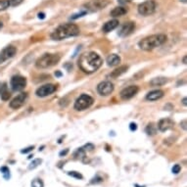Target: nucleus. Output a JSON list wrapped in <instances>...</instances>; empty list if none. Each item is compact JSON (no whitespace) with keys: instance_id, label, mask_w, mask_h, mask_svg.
Masks as SVG:
<instances>
[{"instance_id":"nucleus-1","label":"nucleus","mask_w":187,"mask_h":187,"mask_svg":"<svg viewBox=\"0 0 187 187\" xmlns=\"http://www.w3.org/2000/svg\"><path fill=\"white\" fill-rule=\"evenodd\" d=\"M103 61L101 57L95 52L84 53L78 59V67L85 73H92L96 72L102 66Z\"/></svg>"},{"instance_id":"nucleus-2","label":"nucleus","mask_w":187,"mask_h":187,"mask_svg":"<svg viewBox=\"0 0 187 187\" xmlns=\"http://www.w3.org/2000/svg\"><path fill=\"white\" fill-rule=\"evenodd\" d=\"M79 28L77 26L76 24H64L59 26L56 29L54 32L51 33V38L53 40H63L69 37L77 36L79 34Z\"/></svg>"},{"instance_id":"nucleus-3","label":"nucleus","mask_w":187,"mask_h":187,"mask_svg":"<svg viewBox=\"0 0 187 187\" xmlns=\"http://www.w3.org/2000/svg\"><path fill=\"white\" fill-rule=\"evenodd\" d=\"M167 35L163 33L159 34H153L150 36H147L145 38L141 39L138 42V46L142 50L145 51H151L153 49L157 48L161 45H163L167 41Z\"/></svg>"},{"instance_id":"nucleus-4","label":"nucleus","mask_w":187,"mask_h":187,"mask_svg":"<svg viewBox=\"0 0 187 187\" xmlns=\"http://www.w3.org/2000/svg\"><path fill=\"white\" fill-rule=\"evenodd\" d=\"M60 56L58 54L45 53L39 57L35 62V67L37 69H48L57 65L60 61Z\"/></svg>"},{"instance_id":"nucleus-5","label":"nucleus","mask_w":187,"mask_h":187,"mask_svg":"<svg viewBox=\"0 0 187 187\" xmlns=\"http://www.w3.org/2000/svg\"><path fill=\"white\" fill-rule=\"evenodd\" d=\"M156 8H157V4H156L155 0H146L138 5L137 10L142 16H150L155 13Z\"/></svg>"},{"instance_id":"nucleus-6","label":"nucleus","mask_w":187,"mask_h":187,"mask_svg":"<svg viewBox=\"0 0 187 187\" xmlns=\"http://www.w3.org/2000/svg\"><path fill=\"white\" fill-rule=\"evenodd\" d=\"M93 102H94V100H93V98L91 96L87 94H82L76 100L73 107L77 111H84L86 109H88L89 107H91Z\"/></svg>"},{"instance_id":"nucleus-7","label":"nucleus","mask_w":187,"mask_h":187,"mask_svg":"<svg viewBox=\"0 0 187 187\" xmlns=\"http://www.w3.org/2000/svg\"><path fill=\"white\" fill-rule=\"evenodd\" d=\"M108 5L109 0H90L84 4V7L89 12H97L106 8Z\"/></svg>"},{"instance_id":"nucleus-8","label":"nucleus","mask_w":187,"mask_h":187,"mask_svg":"<svg viewBox=\"0 0 187 187\" xmlns=\"http://www.w3.org/2000/svg\"><path fill=\"white\" fill-rule=\"evenodd\" d=\"M10 85L14 91H21L27 85V78L21 76H14L11 78Z\"/></svg>"},{"instance_id":"nucleus-9","label":"nucleus","mask_w":187,"mask_h":187,"mask_svg":"<svg viewBox=\"0 0 187 187\" xmlns=\"http://www.w3.org/2000/svg\"><path fill=\"white\" fill-rule=\"evenodd\" d=\"M97 91L102 96H108L114 91V84L111 82H102L97 85Z\"/></svg>"},{"instance_id":"nucleus-10","label":"nucleus","mask_w":187,"mask_h":187,"mask_svg":"<svg viewBox=\"0 0 187 187\" xmlns=\"http://www.w3.org/2000/svg\"><path fill=\"white\" fill-rule=\"evenodd\" d=\"M57 89V86L54 84H44L37 88L35 91L36 96L38 97H46L48 95H51Z\"/></svg>"},{"instance_id":"nucleus-11","label":"nucleus","mask_w":187,"mask_h":187,"mask_svg":"<svg viewBox=\"0 0 187 187\" xmlns=\"http://www.w3.org/2000/svg\"><path fill=\"white\" fill-rule=\"evenodd\" d=\"M138 90H139L138 86L129 85V86L126 87V88H123L121 91V93H120L121 98L122 99V100H128V99L135 96L137 94V92H138Z\"/></svg>"},{"instance_id":"nucleus-12","label":"nucleus","mask_w":187,"mask_h":187,"mask_svg":"<svg viewBox=\"0 0 187 187\" xmlns=\"http://www.w3.org/2000/svg\"><path fill=\"white\" fill-rule=\"evenodd\" d=\"M16 52H17V49L14 46L9 45L7 47H5L3 50L0 52V64H2L5 61L11 59L12 57H14Z\"/></svg>"},{"instance_id":"nucleus-13","label":"nucleus","mask_w":187,"mask_h":187,"mask_svg":"<svg viewBox=\"0 0 187 187\" xmlns=\"http://www.w3.org/2000/svg\"><path fill=\"white\" fill-rule=\"evenodd\" d=\"M28 98V93L26 92H22L19 95H17L13 100L10 102V108L12 109H19L21 108L22 106L24 104Z\"/></svg>"},{"instance_id":"nucleus-14","label":"nucleus","mask_w":187,"mask_h":187,"mask_svg":"<svg viewBox=\"0 0 187 187\" xmlns=\"http://www.w3.org/2000/svg\"><path fill=\"white\" fill-rule=\"evenodd\" d=\"M135 29V23L133 22H127L123 24L121 29L119 30V35L121 37H127L131 34Z\"/></svg>"},{"instance_id":"nucleus-15","label":"nucleus","mask_w":187,"mask_h":187,"mask_svg":"<svg viewBox=\"0 0 187 187\" xmlns=\"http://www.w3.org/2000/svg\"><path fill=\"white\" fill-rule=\"evenodd\" d=\"M174 127V122L170 119V118H165V119L160 120V122H158V128L161 132H165L167 131V130L171 129Z\"/></svg>"},{"instance_id":"nucleus-16","label":"nucleus","mask_w":187,"mask_h":187,"mask_svg":"<svg viewBox=\"0 0 187 187\" xmlns=\"http://www.w3.org/2000/svg\"><path fill=\"white\" fill-rule=\"evenodd\" d=\"M119 21L118 20H111V21H108V22H106L105 24H104V26L102 27V30L104 33H110V32H112V30H114L115 29H117L118 28V26H119Z\"/></svg>"},{"instance_id":"nucleus-17","label":"nucleus","mask_w":187,"mask_h":187,"mask_svg":"<svg viewBox=\"0 0 187 187\" xmlns=\"http://www.w3.org/2000/svg\"><path fill=\"white\" fill-rule=\"evenodd\" d=\"M164 97V91L163 90H153L149 92L146 95V99L148 101H156Z\"/></svg>"},{"instance_id":"nucleus-18","label":"nucleus","mask_w":187,"mask_h":187,"mask_svg":"<svg viewBox=\"0 0 187 187\" xmlns=\"http://www.w3.org/2000/svg\"><path fill=\"white\" fill-rule=\"evenodd\" d=\"M106 62H107L108 66L110 67H116L118 65H120L121 63V57L119 55L117 54H111L109 55L107 57V60H106Z\"/></svg>"},{"instance_id":"nucleus-19","label":"nucleus","mask_w":187,"mask_h":187,"mask_svg":"<svg viewBox=\"0 0 187 187\" xmlns=\"http://www.w3.org/2000/svg\"><path fill=\"white\" fill-rule=\"evenodd\" d=\"M127 13V10L122 7V6H119V7H116L114 8L113 10L111 11V16L114 17V18H117V17H121V16H123L124 14Z\"/></svg>"},{"instance_id":"nucleus-20","label":"nucleus","mask_w":187,"mask_h":187,"mask_svg":"<svg viewBox=\"0 0 187 187\" xmlns=\"http://www.w3.org/2000/svg\"><path fill=\"white\" fill-rule=\"evenodd\" d=\"M128 67L127 66H122V67H119L116 70H114L110 73V77L112 78H119L120 76H122V73H124L127 71Z\"/></svg>"},{"instance_id":"nucleus-21","label":"nucleus","mask_w":187,"mask_h":187,"mask_svg":"<svg viewBox=\"0 0 187 187\" xmlns=\"http://www.w3.org/2000/svg\"><path fill=\"white\" fill-rule=\"evenodd\" d=\"M167 82V79L166 78H153L151 82H150V84L153 85V86H161V85H164Z\"/></svg>"},{"instance_id":"nucleus-22","label":"nucleus","mask_w":187,"mask_h":187,"mask_svg":"<svg viewBox=\"0 0 187 187\" xmlns=\"http://www.w3.org/2000/svg\"><path fill=\"white\" fill-rule=\"evenodd\" d=\"M0 94H1V98L3 99V100H8V99L10 98L11 94H10V92L7 90V85L6 84H2Z\"/></svg>"},{"instance_id":"nucleus-23","label":"nucleus","mask_w":187,"mask_h":187,"mask_svg":"<svg viewBox=\"0 0 187 187\" xmlns=\"http://www.w3.org/2000/svg\"><path fill=\"white\" fill-rule=\"evenodd\" d=\"M156 132H157V128H156V127L153 123H149L146 127V133L148 135H154V134H156Z\"/></svg>"},{"instance_id":"nucleus-24","label":"nucleus","mask_w":187,"mask_h":187,"mask_svg":"<svg viewBox=\"0 0 187 187\" xmlns=\"http://www.w3.org/2000/svg\"><path fill=\"white\" fill-rule=\"evenodd\" d=\"M41 163H42V160L41 159H35V160H33L32 163L29 164V170H34V169H36V167H38Z\"/></svg>"},{"instance_id":"nucleus-25","label":"nucleus","mask_w":187,"mask_h":187,"mask_svg":"<svg viewBox=\"0 0 187 187\" xmlns=\"http://www.w3.org/2000/svg\"><path fill=\"white\" fill-rule=\"evenodd\" d=\"M10 7L9 0H0V11H4Z\"/></svg>"},{"instance_id":"nucleus-26","label":"nucleus","mask_w":187,"mask_h":187,"mask_svg":"<svg viewBox=\"0 0 187 187\" xmlns=\"http://www.w3.org/2000/svg\"><path fill=\"white\" fill-rule=\"evenodd\" d=\"M32 187H44V183H43L42 179L35 178L32 181Z\"/></svg>"},{"instance_id":"nucleus-27","label":"nucleus","mask_w":187,"mask_h":187,"mask_svg":"<svg viewBox=\"0 0 187 187\" xmlns=\"http://www.w3.org/2000/svg\"><path fill=\"white\" fill-rule=\"evenodd\" d=\"M68 176H70L73 178H77V179H83L82 174L78 172V171H69L68 172Z\"/></svg>"},{"instance_id":"nucleus-28","label":"nucleus","mask_w":187,"mask_h":187,"mask_svg":"<svg viewBox=\"0 0 187 187\" xmlns=\"http://www.w3.org/2000/svg\"><path fill=\"white\" fill-rule=\"evenodd\" d=\"M0 171L2 172V174H3V176H4L5 179H9L10 178V171H9V169H8L7 167H1V169H0Z\"/></svg>"},{"instance_id":"nucleus-29","label":"nucleus","mask_w":187,"mask_h":187,"mask_svg":"<svg viewBox=\"0 0 187 187\" xmlns=\"http://www.w3.org/2000/svg\"><path fill=\"white\" fill-rule=\"evenodd\" d=\"M24 0H9L10 2V6H13V7H15V6H18L20 5L21 3H23Z\"/></svg>"},{"instance_id":"nucleus-30","label":"nucleus","mask_w":187,"mask_h":187,"mask_svg":"<svg viewBox=\"0 0 187 187\" xmlns=\"http://www.w3.org/2000/svg\"><path fill=\"white\" fill-rule=\"evenodd\" d=\"M180 170H181V167H180L179 165H174L173 167H172V170H171V171H172L174 174H177V173L180 171Z\"/></svg>"},{"instance_id":"nucleus-31","label":"nucleus","mask_w":187,"mask_h":187,"mask_svg":"<svg viewBox=\"0 0 187 187\" xmlns=\"http://www.w3.org/2000/svg\"><path fill=\"white\" fill-rule=\"evenodd\" d=\"M103 181V178H101V177H99V176H96V177H94V178H92L91 179V183L92 184H97V183H100V182H102Z\"/></svg>"},{"instance_id":"nucleus-32","label":"nucleus","mask_w":187,"mask_h":187,"mask_svg":"<svg viewBox=\"0 0 187 187\" xmlns=\"http://www.w3.org/2000/svg\"><path fill=\"white\" fill-rule=\"evenodd\" d=\"M82 149H83L84 151H92L93 149H94V145L90 144V143H88V144H86L84 147H82Z\"/></svg>"},{"instance_id":"nucleus-33","label":"nucleus","mask_w":187,"mask_h":187,"mask_svg":"<svg viewBox=\"0 0 187 187\" xmlns=\"http://www.w3.org/2000/svg\"><path fill=\"white\" fill-rule=\"evenodd\" d=\"M33 146H29V147H28V148H26V149H23V150H21V153L22 154H27V153H29V152H30V151H33Z\"/></svg>"},{"instance_id":"nucleus-34","label":"nucleus","mask_w":187,"mask_h":187,"mask_svg":"<svg viewBox=\"0 0 187 187\" xmlns=\"http://www.w3.org/2000/svg\"><path fill=\"white\" fill-rule=\"evenodd\" d=\"M129 128H130V130H136L137 129V124L135 123V122H131L130 123V126H129Z\"/></svg>"},{"instance_id":"nucleus-35","label":"nucleus","mask_w":187,"mask_h":187,"mask_svg":"<svg viewBox=\"0 0 187 187\" xmlns=\"http://www.w3.org/2000/svg\"><path fill=\"white\" fill-rule=\"evenodd\" d=\"M68 153H69V149H65V150L61 151L59 155H60V157H64V156H66Z\"/></svg>"},{"instance_id":"nucleus-36","label":"nucleus","mask_w":187,"mask_h":187,"mask_svg":"<svg viewBox=\"0 0 187 187\" xmlns=\"http://www.w3.org/2000/svg\"><path fill=\"white\" fill-rule=\"evenodd\" d=\"M131 1H132V0H118V2H119L120 4H122V5L129 3V2H131Z\"/></svg>"},{"instance_id":"nucleus-37","label":"nucleus","mask_w":187,"mask_h":187,"mask_svg":"<svg viewBox=\"0 0 187 187\" xmlns=\"http://www.w3.org/2000/svg\"><path fill=\"white\" fill-rule=\"evenodd\" d=\"M180 127H181L184 130H186V121H182V122H180Z\"/></svg>"},{"instance_id":"nucleus-38","label":"nucleus","mask_w":187,"mask_h":187,"mask_svg":"<svg viewBox=\"0 0 187 187\" xmlns=\"http://www.w3.org/2000/svg\"><path fill=\"white\" fill-rule=\"evenodd\" d=\"M182 103H183L184 106H186V98H183V99H182Z\"/></svg>"},{"instance_id":"nucleus-39","label":"nucleus","mask_w":187,"mask_h":187,"mask_svg":"<svg viewBox=\"0 0 187 187\" xmlns=\"http://www.w3.org/2000/svg\"><path fill=\"white\" fill-rule=\"evenodd\" d=\"M38 18L43 19V18H44V14H38Z\"/></svg>"},{"instance_id":"nucleus-40","label":"nucleus","mask_w":187,"mask_h":187,"mask_svg":"<svg viewBox=\"0 0 187 187\" xmlns=\"http://www.w3.org/2000/svg\"><path fill=\"white\" fill-rule=\"evenodd\" d=\"M183 64H186V56L183 58Z\"/></svg>"},{"instance_id":"nucleus-41","label":"nucleus","mask_w":187,"mask_h":187,"mask_svg":"<svg viewBox=\"0 0 187 187\" xmlns=\"http://www.w3.org/2000/svg\"><path fill=\"white\" fill-rule=\"evenodd\" d=\"M179 1H180V2H183V3H186L187 0H179Z\"/></svg>"},{"instance_id":"nucleus-42","label":"nucleus","mask_w":187,"mask_h":187,"mask_svg":"<svg viewBox=\"0 0 187 187\" xmlns=\"http://www.w3.org/2000/svg\"><path fill=\"white\" fill-rule=\"evenodd\" d=\"M134 186H135V187H145V186H139L138 184H135Z\"/></svg>"},{"instance_id":"nucleus-43","label":"nucleus","mask_w":187,"mask_h":187,"mask_svg":"<svg viewBox=\"0 0 187 187\" xmlns=\"http://www.w3.org/2000/svg\"><path fill=\"white\" fill-rule=\"evenodd\" d=\"M1 87H2V84L0 83V91H1Z\"/></svg>"}]
</instances>
